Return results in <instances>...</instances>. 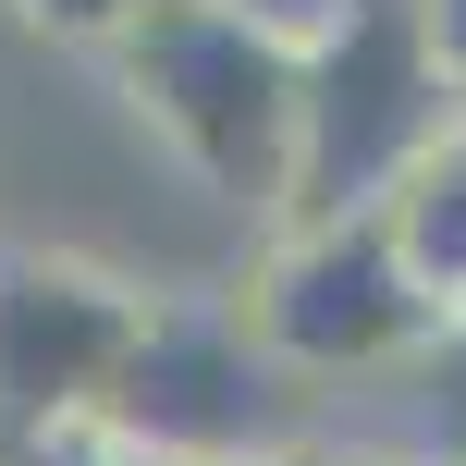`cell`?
<instances>
[{"instance_id": "1", "label": "cell", "mask_w": 466, "mask_h": 466, "mask_svg": "<svg viewBox=\"0 0 466 466\" xmlns=\"http://www.w3.org/2000/svg\"><path fill=\"white\" fill-rule=\"evenodd\" d=\"M111 86L136 98V123L197 172L209 197L282 221L295 197V123H307V49L246 25L233 0H160L136 37L98 49Z\"/></svg>"}, {"instance_id": "2", "label": "cell", "mask_w": 466, "mask_h": 466, "mask_svg": "<svg viewBox=\"0 0 466 466\" xmlns=\"http://www.w3.org/2000/svg\"><path fill=\"white\" fill-rule=\"evenodd\" d=\"M454 111H466V86L442 74L418 0H356V13L307 49V123H295V197H282V221L380 209L393 172L418 160ZM282 221H270V233H282Z\"/></svg>"}, {"instance_id": "3", "label": "cell", "mask_w": 466, "mask_h": 466, "mask_svg": "<svg viewBox=\"0 0 466 466\" xmlns=\"http://www.w3.org/2000/svg\"><path fill=\"white\" fill-rule=\"evenodd\" d=\"M258 319V344L295 380H356V369H405V356H442V307L405 270V246L380 233V209L344 221H282L258 282L233 295Z\"/></svg>"}, {"instance_id": "4", "label": "cell", "mask_w": 466, "mask_h": 466, "mask_svg": "<svg viewBox=\"0 0 466 466\" xmlns=\"http://www.w3.org/2000/svg\"><path fill=\"white\" fill-rule=\"evenodd\" d=\"M147 282L98 258H0V442L98 430L147 344Z\"/></svg>"}, {"instance_id": "5", "label": "cell", "mask_w": 466, "mask_h": 466, "mask_svg": "<svg viewBox=\"0 0 466 466\" xmlns=\"http://www.w3.org/2000/svg\"><path fill=\"white\" fill-rule=\"evenodd\" d=\"M282 380L295 369L258 344L246 307L160 295L98 430H123V442H147V454H295V393H282Z\"/></svg>"}, {"instance_id": "6", "label": "cell", "mask_w": 466, "mask_h": 466, "mask_svg": "<svg viewBox=\"0 0 466 466\" xmlns=\"http://www.w3.org/2000/svg\"><path fill=\"white\" fill-rule=\"evenodd\" d=\"M380 233L405 246V270L430 282V307H442V344L466 331V111L442 136L418 147V160L393 172V197H380Z\"/></svg>"}, {"instance_id": "7", "label": "cell", "mask_w": 466, "mask_h": 466, "mask_svg": "<svg viewBox=\"0 0 466 466\" xmlns=\"http://www.w3.org/2000/svg\"><path fill=\"white\" fill-rule=\"evenodd\" d=\"M37 37H62V49H111V37H136L160 0H13Z\"/></svg>"}, {"instance_id": "8", "label": "cell", "mask_w": 466, "mask_h": 466, "mask_svg": "<svg viewBox=\"0 0 466 466\" xmlns=\"http://www.w3.org/2000/svg\"><path fill=\"white\" fill-rule=\"evenodd\" d=\"M418 25H430V49H442V74L466 86V0H418Z\"/></svg>"}]
</instances>
